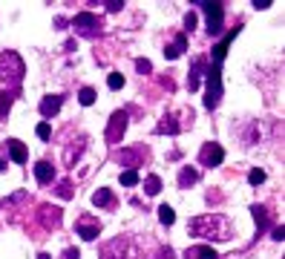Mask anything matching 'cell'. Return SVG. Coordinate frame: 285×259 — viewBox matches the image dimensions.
Segmentation results:
<instances>
[{
    "mask_svg": "<svg viewBox=\"0 0 285 259\" xmlns=\"http://www.w3.org/2000/svg\"><path fill=\"white\" fill-rule=\"evenodd\" d=\"M55 196H58V199H72V196H75V187H72V182H61V185H58V187H55Z\"/></svg>",
    "mask_w": 285,
    "mask_h": 259,
    "instance_id": "24",
    "label": "cell"
},
{
    "mask_svg": "<svg viewBox=\"0 0 285 259\" xmlns=\"http://www.w3.org/2000/svg\"><path fill=\"white\" fill-rule=\"evenodd\" d=\"M271 3L268 0H253V9H268Z\"/></svg>",
    "mask_w": 285,
    "mask_h": 259,
    "instance_id": "39",
    "label": "cell"
},
{
    "mask_svg": "<svg viewBox=\"0 0 285 259\" xmlns=\"http://www.w3.org/2000/svg\"><path fill=\"white\" fill-rule=\"evenodd\" d=\"M78 101L84 104V107H92V104H95V89H92V86H84V89L78 92Z\"/></svg>",
    "mask_w": 285,
    "mask_h": 259,
    "instance_id": "25",
    "label": "cell"
},
{
    "mask_svg": "<svg viewBox=\"0 0 285 259\" xmlns=\"http://www.w3.org/2000/svg\"><path fill=\"white\" fill-rule=\"evenodd\" d=\"M156 133H159V136H176V133H182V124L176 121V115L164 112V115H162V121L156 124Z\"/></svg>",
    "mask_w": 285,
    "mask_h": 259,
    "instance_id": "10",
    "label": "cell"
},
{
    "mask_svg": "<svg viewBox=\"0 0 285 259\" xmlns=\"http://www.w3.org/2000/svg\"><path fill=\"white\" fill-rule=\"evenodd\" d=\"M204 67H207V58H204V55H199V58L193 61L190 75H187V86H190V92H196V89H199V81H202V72H204Z\"/></svg>",
    "mask_w": 285,
    "mask_h": 259,
    "instance_id": "11",
    "label": "cell"
},
{
    "mask_svg": "<svg viewBox=\"0 0 285 259\" xmlns=\"http://www.w3.org/2000/svg\"><path fill=\"white\" fill-rule=\"evenodd\" d=\"M135 72H138V75H150L153 64L147 61V58H138V61H135Z\"/></svg>",
    "mask_w": 285,
    "mask_h": 259,
    "instance_id": "30",
    "label": "cell"
},
{
    "mask_svg": "<svg viewBox=\"0 0 285 259\" xmlns=\"http://www.w3.org/2000/svg\"><path fill=\"white\" fill-rule=\"evenodd\" d=\"M121 9H124V3H118V0L107 3V12H121Z\"/></svg>",
    "mask_w": 285,
    "mask_h": 259,
    "instance_id": "37",
    "label": "cell"
},
{
    "mask_svg": "<svg viewBox=\"0 0 285 259\" xmlns=\"http://www.w3.org/2000/svg\"><path fill=\"white\" fill-rule=\"evenodd\" d=\"M107 86H110V89H121V86H124V75H121V72H110Z\"/></svg>",
    "mask_w": 285,
    "mask_h": 259,
    "instance_id": "29",
    "label": "cell"
},
{
    "mask_svg": "<svg viewBox=\"0 0 285 259\" xmlns=\"http://www.w3.org/2000/svg\"><path fill=\"white\" fill-rule=\"evenodd\" d=\"M196 23H199V20H196V12H187V15H185V29H187V32H193Z\"/></svg>",
    "mask_w": 285,
    "mask_h": 259,
    "instance_id": "32",
    "label": "cell"
},
{
    "mask_svg": "<svg viewBox=\"0 0 285 259\" xmlns=\"http://www.w3.org/2000/svg\"><path fill=\"white\" fill-rule=\"evenodd\" d=\"M6 150H9V155H12V161H17V164H26L29 153H26V147H23L17 138H9V141H6Z\"/></svg>",
    "mask_w": 285,
    "mask_h": 259,
    "instance_id": "18",
    "label": "cell"
},
{
    "mask_svg": "<svg viewBox=\"0 0 285 259\" xmlns=\"http://www.w3.org/2000/svg\"><path fill=\"white\" fill-rule=\"evenodd\" d=\"M67 17H55V29H67Z\"/></svg>",
    "mask_w": 285,
    "mask_h": 259,
    "instance_id": "38",
    "label": "cell"
},
{
    "mask_svg": "<svg viewBox=\"0 0 285 259\" xmlns=\"http://www.w3.org/2000/svg\"><path fill=\"white\" fill-rule=\"evenodd\" d=\"M248 182H251L253 187H259V185L265 182V170H259V167H253V170L248 173Z\"/></svg>",
    "mask_w": 285,
    "mask_h": 259,
    "instance_id": "27",
    "label": "cell"
},
{
    "mask_svg": "<svg viewBox=\"0 0 285 259\" xmlns=\"http://www.w3.org/2000/svg\"><path fill=\"white\" fill-rule=\"evenodd\" d=\"M35 179H38L41 185H52V182H55V167H52V161H38V164H35Z\"/></svg>",
    "mask_w": 285,
    "mask_h": 259,
    "instance_id": "16",
    "label": "cell"
},
{
    "mask_svg": "<svg viewBox=\"0 0 285 259\" xmlns=\"http://www.w3.org/2000/svg\"><path fill=\"white\" fill-rule=\"evenodd\" d=\"M64 259H81V251H78V248H67V251H64Z\"/></svg>",
    "mask_w": 285,
    "mask_h": 259,
    "instance_id": "35",
    "label": "cell"
},
{
    "mask_svg": "<svg viewBox=\"0 0 285 259\" xmlns=\"http://www.w3.org/2000/svg\"><path fill=\"white\" fill-rule=\"evenodd\" d=\"M38 216H41V224H43V227H52V224L61 222V207L41 205V207H38Z\"/></svg>",
    "mask_w": 285,
    "mask_h": 259,
    "instance_id": "14",
    "label": "cell"
},
{
    "mask_svg": "<svg viewBox=\"0 0 285 259\" xmlns=\"http://www.w3.org/2000/svg\"><path fill=\"white\" fill-rule=\"evenodd\" d=\"M199 182V170L196 167H182L179 170V187H193Z\"/></svg>",
    "mask_w": 285,
    "mask_h": 259,
    "instance_id": "19",
    "label": "cell"
},
{
    "mask_svg": "<svg viewBox=\"0 0 285 259\" xmlns=\"http://www.w3.org/2000/svg\"><path fill=\"white\" fill-rule=\"evenodd\" d=\"M156 254H159V257H150V259H173V251H170V248H159Z\"/></svg>",
    "mask_w": 285,
    "mask_h": 259,
    "instance_id": "34",
    "label": "cell"
},
{
    "mask_svg": "<svg viewBox=\"0 0 285 259\" xmlns=\"http://www.w3.org/2000/svg\"><path fill=\"white\" fill-rule=\"evenodd\" d=\"M135 155H141V147H135V150H121V153H118V161L127 164V167H133V164H138Z\"/></svg>",
    "mask_w": 285,
    "mask_h": 259,
    "instance_id": "22",
    "label": "cell"
},
{
    "mask_svg": "<svg viewBox=\"0 0 285 259\" xmlns=\"http://www.w3.org/2000/svg\"><path fill=\"white\" fill-rule=\"evenodd\" d=\"M199 161H202V167H219V164L225 161V150H222V144H216V141L202 144Z\"/></svg>",
    "mask_w": 285,
    "mask_h": 259,
    "instance_id": "7",
    "label": "cell"
},
{
    "mask_svg": "<svg viewBox=\"0 0 285 259\" xmlns=\"http://www.w3.org/2000/svg\"><path fill=\"white\" fill-rule=\"evenodd\" d=\"M271 236H274V239H277V242H283V239H285V227H283V224H277Z\"/></svg>",
    "mask_w": 285,
    "mask_h": 259,
    "instance_id": "36",
    "label": "cell"
},
{
    "mask_svg": "<svg viewBox=\"0 0 285 259\" xmlns=\"http://www.w3.org/2000/svg\"><path fill=\"white\" fill-rule=\"evenodd\" d=\"M75 233H78V236H81L84 242L98 239V233H101V222H98V219H92V216H81V219L75 222Z\"/></svg>",
    "mask_w": 285,
    "mask_h": 259,
    "instance_id": "9",
    "label": "cell"
},
{
    "mask_svg": "<svg viewBox=\"0 0 285 259\" xmlns=\"http://www.w3.org/2000/svg\"><path fill=\"white\" fill-rule=\"evenodd\" d=\"M92 205L104 207V210H113V207H116V193H113L110 187L95 190V193H92Z\"/></svg>",
    "mask_w": 285,
    "mask_h": 259,
    "instance_id": "13",
    "label": "cell"
},
{
    "mask_svg": "<svg viewBox=\"0 0 285 259\" xmlns=\"http://www.w3.org/2000/svg\"><path fill=\"white\" fill-rule=\"evenodd\" d=\"M251 130H259V121H251ZM253 141H256V133H251L248 138H242V144H248V147H251Z\"/></svg>",
    "mask_w": 285,
    "mask_h": 259,
    "instance_id": "33",
    "label": "cell"
},
{
    "mask_svg": "<svg viewBox=\"0 0 285 259\" xmlns=\"http://www.w3.org/2000/svg\"><path fill=\"white\" fill-rule=\"evenodd\" d=\"M144 193H147V196H159V193H162V179H159V176H147V179H144Z\"/></svg>",
    "mask_w": 285,
    "mask_h": 259,
    "instance_id": "21",
    "label": "cell"
},
{
    "mask_svg": "<svg viewBox=\"0 0 285 259\" xmlns=\"http://www.w3.org/2000/svg\"><path fill=\"white\" fill-rule=\"evenodd\" d=\"M98 259H144V248H141V239L138 236H116L110 239L104 248H101V257Z\"/></svg>",
    "mask_w": 285,
    "mask_h": 259,
    "instance_id": "2",
    "label": "cell"
},
{
    "mask_svg": "<svg viewBox=\"0 0 285 259\" xmlns=\"http://www.w3.org/2000/svg\"><path fill=\"white\" fill-rule=\"evenodd\" d=\"M124 130H127V112H124V110H116V112L110 115L107 133H104L107 144H118V141H121V136H124Z\"/></svg>",
    "mask_w": 285,
    "mask_h": 259,
    "instance_id": "5",
    "label": "cell"
},
{
    "mask_svg": "<svg viewBox=\"0 0 285 259\" xmlns=\"http://www.w3.org/2000/svg\"><path fill=\"white\" fill-rule=\"evenodd\" d=\"M185 259H216V251L210 245H190L185 251Z\"/></svg>",
    "mask_w": 285,
    "mask_h": 259,
    "instance_id": "17",
    "label": "cell"
},
{
    "mask_svg": "<svg viewBox=\"0 0 285 259\" xmlns=\"http://www.w3.org/2000/svg\"><path fill=\"white\" fill-rule=\"evenodd\" d=\"M199 6L204 9V15H207V32L219 35V32H222V17H225L222 3H210V0H204V3H199Z\"/></svg>",
    "mask_w": 285,
    "mask_h": 259,
    "instance_id": "8",
    "label": "cell"
},
{
    "mask_svg": "<svg viewBox=\"0 0 285 259\" xmlns=\"http://www.w3.org/2000/svg\"><path fill=\"white\" fill-rule=\"evenodd\" d=\"M190 236H199L207 242H231L234 239V224L222 213H204V216H193L187 222Z\"/></svg>",
    "mask_w": 285,
    "mask_h": 259,
    "instance_id": "1",
    "label": "cell"
},
{
    "mask_svg": "<svg viewBox=\"0 0 285 259\" xmlns=\"http://www.w3.org/2000/svg\"><path fill=\"white\" fill-rule=\"evenodd\" d=\"M61 107H64V98H61V95H46V98L41 101V115H43V118H52V115L61 112Z\"/></svg>",
    "mask_w": 285,
    "mask_h": 259,
    "instance_id": "12",
    "label": "cell"
},
{
    "mask_svg": "<svg viewBox=\"0 0 285 259\" xmlns=\"http://www.w3.org/2000/svg\"><path fill=\"white\" fill-rule=\"evenodd\" d=\"M0 170H6V161H3V155H0Z\"/></svg>",
    "mask_w": 285,
    "mask_h": 259,
    "instance_id": "40",
    "label": "cell"
},
{
    "mask_svg": "<svg viewBox=\"0 0 285 259\" xmlns=\"http://www.w3.org/2000/svg\"><path fill=\"white\" fill-rule=\"evenodd\" d=\"M187 52V37L185 35H176V40L170 43V46H164V58L167 61H176V58H182Z\"/></svg>",
    "mask_w": 285,
    "mask_h": 259,
    "instance_id": "15",
    "label": "cell"
},
{
    "mask_svg": "<svg viewBox=\"0 0 285 259\" xmlns=\"http://www.w3.org/2000/svg\"><path fill=\"white\" fill-rule=\"evenodd\" d=\"M23 58L17 55V52L6 49L0 52V81L9 86V89H17L20 81H23Z\"/></svg>",
    "mask_w": 285,
    "mask_h": 259,
    "instance_id": "3",
    "label": "cell"
},
{
    "mask_svg": "<svg viewBox=\"0 0 285 259\" xmlns=\"http://www.w3.org/2000/svg\"><path fill=\"white\" fill-rule=\"evenodd\" d=\"M35 133H38V138H43V141H49V136H52V127L46 124V121H41L38 127H35Z\"/></svg>",
    "mask_w": 285,
    "mask_h": 259,
    "instance_id": "31",
    "label": "cell"
},
{
    "mask_svg": "<svg viewBox=\"0 0 285 259\" xmlns=\"http://www.w3.org/2000/svg\"><path fill=\"white\" fill-rule=\"evenodd\" d=\"M12 98H15V92H0V118L9 112V104H12Z\"/></svg>",
    "mask_w": 285,
    "mask_h": 259,
    "instance_id": "28",
    "label": "cell"
},
{
    "mask_svg": "<svg viewBox=\"0 0 285 259\" xmlns=\"http://www.w3.org/2000/svg\"><path fill=\"white\" fill-rule=\"evenodd\" d=\"M219 101H222V69H219L216 64H210V67H207V92H204V107L213 110V107H219Z\"/></svg>",
    "mask_w": 285,
    "mask_h": 259,
    "instance_id": "4",
    "label": "cell"
},
{
    "mask_svg": "<svg viewBox=\"0 0 285 259\" xmlns=\"http://www.w3.org/2000/svg\"><path fill=\"white\" fill-rule=\"evenodd\" d=\"M121 185H124V187H135V185H138V173H135V170H124V173H121Z\"/></svg>",
    "mask_w": 285,
    "mask_h": 259,
    "instance_id": "26",
    "label": "cell"
},
{
    "mask_svg": "<svg viewBox=\"0 0 285 259\" xmlns=\"http://www.w3.org/2000/svg\"><path fill=\"white\" fill-rule=\"evenodd\" d=\"M159 222L170 227V224L176 222V210H173L170 205H162V207H159Z\"/></svg>",
    "mask_w": 285,
    "mask_h": 259,
    "instance_id": "23",
    "label": "cell"
},
{
    "mask_svg": "<svg viewBox=\"0 0 285 259\" xmlns=\"http://www.w3.org/2000/svg\"><path fill=\"white\" fill-rule=\"evenodd\" d=\"M72 26H75V32L84 35V37H92V35L101 32V20L92 12H78L75 20H72Z\"/></svg>",
    "mask_w": 285,
    "mask_h": 259,
    "instance_id": "6",
    "label": "cell"
},
{
    "mask_svg": "<svg viewBox=\"0 0 285 259\" xmlns=\"http://www.w3.org/2000/svg\"><path fill=\"white\" fill-rule=\"evenodd\" d=\"M251 213H253V219H256V224H259V230H265L268 227V210L262 205H251Z\"/></svg>",
    "mask_w": 285,
    "mask_h": 259,
    "instance_id": "20",
    "label": "cell"
},
{
    "mask_svg": "<svg viewBox=\"0 0 285 259\" xmlns=\"http://www.w3.org/2000/svg\"><path fill=\"white\" fill-rule=\"evenodd\" d=\"M38 259H49V254H38Z\"/></svg>",
    "mask_w": 285,
    "mask_h": 259,
    "instance_id": "41",
    "label": "cell"
}]
</instances>
